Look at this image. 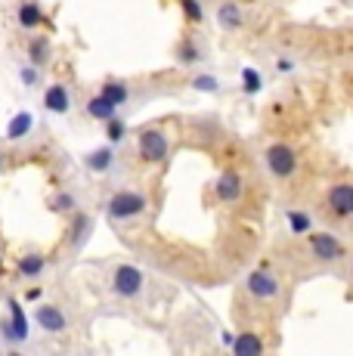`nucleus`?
I'll list each match as a JSON object with an SVG mask.
<instances>
[{
	"label": "nucleus",
	"mask_w": 353,
	"mask_h": 356,
	"mask_svg": "<svg viewBox=\"0 0 353 356\" xmlns=\"http://www.w3.org/2000/svg\"><path fill=\"white\" fill-rule=\"evenodd\" d=\"M180 10L192 25L205 22V6H202V0H180Z\"/></svg>",
	"instance_id": "obj_26"
},
{
	"label": "nucleus",
	"mask_w": 353,
	"mask_h": 356,
	"mask_svg": "<svg viewBox=\"0 0 353 356\" xmlns=\"http://www.w3.org/2000/svg\"><path fill=\"white\" fill-rule=\"evenodd\" d=\"M87 170H93V174H108V170L115 168V149H112V143L103 149H93V152H87Z\"/></svg>",
	"instance_id": "obj_12"
},
{
	"label": "nucleus",
	"mask_w": 353,
	"mask_h": 356,
	"mask_svg": "<svg viewBox=\"0 0 353 356\" xmlns=\"http://www.w3.org/2000/svg\"><path fill=\"white\" fill-rule=\"evenodd\" d=\"M229 347H233V353H239V356H257V353H263V341L257 338V334H251V332L236 334V338L229 341Z\"/></svg>",
	"instance_id": "obj_16"
},
{
	"label": "nucleus",
	"mask_w": 353,
	"mask_h": 356,
	"mask_svg": "<svg viewBox=\"0 0 353 356\" xmlns=\"http://www.w3.org/2000/svg\"><path fill=\"white\" fill-rule=\"evenodd\" d=\"M325 208L338 220H353V183L338 180L325 189Z\"/></svg>",
	"instance_id": "obj_7"
},
{
	"label": "nucleus",
	"mask_w": 353,
	"mask_h": 356,
	"mask_svg": "<svg viewBox=\"0 0 353 356\" xmlns=\"http://www.w3.org/2000/svg\"><path fill=\"white\" fill-rule=\"evenodd\" d=\"M0 266H3V257H0Z\"/></svg>",
	"instance_id": "obj_33"
},
{
	"label": "nucleus",
	"mask_w": 353,
	"mask_h": 356,
	"mask_svg": "<svg viewBox=\"0 0 353 356\" xmlns=\"http://www.w3.org/2000/svg\"><path fill=\"white\" fill-rule=\"evenodd\" d=\"M16 270H19V276H25V279H38L40 273L47 270V257L44 254H25V257H19Z\"/></svg>",
	"instance_id": "obj_18"
},
{
	"label": "nucleus",
	"mask_w": 353,
	"mask_h": 356,
	"mask_svg": "<svg viewBox=\"0 0 353 356\" xmlns=\"http://www.w3.org/2000/svg\"><path fill=\"white\" fill-rule=\"evenodd\" d=\"M87 115H90L93 121H106L108 118H115V115H118V106H115V102H108L103 93H97V97H90L87 99Z\"/></svg>",
	"instance_id": "obj_13"
},
{
	"label": "nucleus",
	"mask_w": 353,
	"mask_h": 356,
	"mask_svg": "<svg viewBox=\"0 0 353 356\" xmlns=\"http://www.w3.org/2000/svg\"><path fill=\"white\" fill-rule=\"evenodd\" d=\"M99 93H103V97L108 99V102H115V106H124V102L127 99H131V87H127L124 84V81H106V84H103V90H99Z\"/></svg>",
	"instance_id": "obj_19"
},
{
	"label": "nucleus",
	"mask_w": 353,
	"mask_h": 356,
	"mask_svg": "<svg viewBox=\"0 0 353 356\" xmlns=\"http://www.w3.org/2000/svg\"><path fill=\"white\" fill-rule=\"evenodd\" d=\"M50 208L56 211V214H74V208H78V198H74L72 193H59L50 202Z\"/></svg>",
	"instance_id": "obj_28"
},
{
	"label": "nucleus",
	"mask_w": 353,
	"mask_h": 356,
	"mask_svg": "<svg viewBox=\"0 0 353 356\" xmlns=\"http://www.w3.org/2000/svg\"><path fill=\"white\" fill-rule=\"evenodd\" d=\"M214 19H217V25H220V31L233 34L245 25V10H242L239 0H220L214 10Z\"/></svg>",
	"instance_id": "obj_9"
},
{
	"label": "nucleus",
	"mask_w": 353,
	"mask_h": 356,
	"mask_svg": "<svg viewBox=\"0 0 353 356\" xmlns=\"http://www.w3.org/2000/svg\"><path fill=\"white\" fill-rule=\"evenodd\" d=\"M90 229H93V220H90V217H84V214H78V217H74V248H81V245H84L87 242V238H90Z\"/></svg>",
	"instance_id": "obj_25"
},
{
	"label": "nucleus",
	"mask_w": 353,
	"mask_h": 356,
	"mask_svg": "<svg viewBox=\"0 0 353 356\" xmlns=\"http://www.w3.org/2000/svg\"><path fill=\"white\" fill-rule=\"evenodd\" d=\"M176 63L180 65H199V63H205V50H202L192 38H183L180 44H176Z\"/></svg>",
	"instance_id": "obj_14"
},
{
	"label": "nucleus",
	"mask_w": 353,
	"mask_h": 356,
	"mask_svg": "<svg viewBox=\"0 0 353 356\" xmlns=\"http://www.w3.org/2000/svg\"><path fill=\"white\" fill-rule=\"evenodd\" d=\"M0 168H3V152H0Z\"/></svg>",
	"instance_id": "obj_32"
},
{
	"label": "nucleus",
	"mask_w": 353,
	"mask_h": 356,
	"mask_svg": "<svg viewBox=\"0 0 353 356\" xmlns=\"http://www.w3.org/2000/svg\"><path fill=\"white\" fill-rule=\"evenodd\" d=\"M263 164H267L270 177L288 180V177H295V170H297V152L288 146V143H273V146H267V152H263Z\"/></svg>",
	"instance_id": "obj_5"
},
{
	"label": "nucleus",
	"mask_w": 353,
	"mask_h": 356,
	"mask_svg": "<svg viewBox=\"0 0 353 356\" xmlns=\"http://www.w3.org/2000/svg\"><path fill=\"white\" fill-rule=\"evenodd\" d=\"M31 130V115H16V118L10 121V127H6V136H10V140H22L25 134H28Z\"/></svg>",
	"instance_id": "obj_27"
},
{
	"label": "nucleus",
	"mask_w": 353,
	"mask_h": 356,
	"mask_svg": "<svg viewBox=\"0 0 353 356\" xmlns=\"http://www.w3.org/2000/svg\"><path fill=\"white\" fill-rule=\"evenodd\" d=\"M28 59H31V65H35V68H40L47 59H50V44H47V38H35V40H31Z\"/></svg>",
	"instance_id": "obj_23"
},
{
	"label": "nucleus",
	"mask_w": 353,
	"mask_h": 356,
	"mask_svg": "<svg viewBox=\"0 0 353 356\" xmlns=\"http://www.w3.org/2000/svg\"><path fill=\"white\" fill-rule=\"evenodd\" d=\"M347 279H350V285H353V260H350V270H347Z\"/></svg>",
	"instance_id": "obj_31"
},
{
	"label": "nucleus",
	"mask_w": 353,
	"mask_h": 356,
	"mask_svg": "<svg viewBox=\"0 0 353 356\" xmlns=\"http://www.w3.org/2000/svg\"><path fill=\"white\" fill-rule=\"evenodd\" d=\"M22 81H28V87H31V84H35V72H31V68H25V72H22Z\"/></svg>",
	"instance_id": "obj_30"
},
{
	"label": "nucleus",
	"mask_w": 353,
	"mask_h": 356,
	"mask_svg": "<svg viewBox=\"0 0 353 356\" xmlns=\"http://www.w3.org/2000/svg\"><path fill=\"white\" fill-rule=\"evenodd\" d=\"M44 108L53 115H65L72 108V93L65 84H50L44 93Z\"/></svg>",
	"instance_id": "obj_11"
},
{
	"label": "nucleus",
	"mask_w": 353,
	"mask_h": 356,
	"mask_svg": "<svg viewBox=\"0 0 353 356\" xmlns=\"http://www.w3.org/2000/svg\"><path fill=\"white\" fill-rule=\"evenodd\" d=\"M146 211H149V195L140 193V189H118V193L106 202V214H108V220H115V223L137 220Z\"/></svg>",
	"instance_id": "obj_1"
},
{
	"label": "nucleus",
	"mask_w": 353,
	"mask_h": 356,
	"mask_svg": "<svg viewBox=\"0 0 353 356\" xmlns=\"http://www.w3.org/2000/svg\"><path fill=\"white\" fill-rule=\"evenodd\" d=\"M307 245H310V257L316 264H341L347 257V248L344 242L335 236V232H307Z\"/></svg>",
	"instance_id": "obj_3"
},
{
	"label": "nucleus",
	"mask_w": 353,
	"mask_h": 356,
	"mask_svg": "<svg viewBox=\"0 0 353 356\" xmlns=\"http://www.w3.org/2000/svg\"><path fill=\"white\" fill-rule=\"evenodd\" d=\"M106 136H108V143H112V146H118V143L127 140V124L118 118V115L106 121Z\"/></svg>",
	"instance_id": "obj_24"
},
{
	"label": "nucleus",
	"mask_w": 353,
	"mask_h": 356,
	"mask_svg": "<svg viewBox=\"0 0 353 356\" xmlns=\"http://www.w3.org/2000/svg\"><path fill=\"white\" fill-rule=\"evenodd\" d=\"M350 81H353V78H350Z\"/></svg>",
	"instance_id": "obj_34"
},
{
	"label": "nucleus",
	"mask_w": 353,
	"mask_h": 356,
	"mask_svg": "<svg viewBox=\"0 0 353 356\" xmlns=\"http://www.w3.org/2000/svg\"><path fill=\"white\" fill-rule=\"evenodd\" d=\"M285 220H288L291 236H307V232H313V214H307V211H301V208L285 211Z\"/></svg>",
	"instance_id": "obj_15"
},
{
	"label": "nucleus",
	"mask_w": 353,
	"mask_h": 356,
	"mask_svg": "<svg viewBox=\"0 0 353 356\" xmlns=\"http://www.w3.org/2000/svg\"><path fill=\"white\" fill-rule=\"evenodd\" d=\"M16 19H19L22 29H38V25L44 22V13H40L38 3H22L19 6V13H16Z\"/></svg>",
	"instance_id": "obj_22"
},
{
	"label": "nucleus",
	"mask_w": 353,
	"mask_h": 356,
	"mask_svg": "<svg viewBox=\"0 0 353 356\" xmlns=\"http://www.w3.org/2000/svg\"><path fill=\"white\" fill-rule=\"evenodd\" d=\"M189 87L192 90H199V93H220V78H217L214 72H199V74H192V81H189Z\"/></svg>",
	"instance_id": "obj_21"
},
{
	"label": "nucleus",
	"mask_w": 353,
	"mask_h": 356,
	"mask_svg": "<svg viewBox=\"0 0 353 356\" xmlns=\"http://www.w3.org/2000/svg\"><path fill=\"white\" fill-rule=\"evenodd\" d=\"M245 294L251 300H261V304H267V300H276L282 291V282L276 273H270L267 266H257V270H251L245 276Z\"/></svg>",
	"instance_id": "obj_4"
},
{
	"label": "nucleus",
	"mask_w": 353,
	"mask_h": 356,
	"mask_svg": "<svg viewBox=\"0 0 353 356\" xmlns=\"http://www.w3.org/2000/svg\"><path fill=\"white\" fill-rule=\"evenodd\" d=\"M273 65H276V72H279V74H288V72H295V68H297V63L291 56H276Z\"/></svg>",
	"instance_id": "obj_29"
},
{
	"label": "nucleus",
	"mask_w": 353,
	"mask_h": 356,
	"mask_svg": "<svg viewBox=\"0 0 353 356\" xmlns=\"http://www.w3.org/2000/svg\"><path fill=\"white\" fill-rule=\"evenodd\" d=\"M263 87H267V78H263L257 68H242V90L248 93V97H257V93H263Z\"/></svg>",
	"instance_id": "obj_20"
},
{
	"label": "nucleus",
	"mask_w": 353,
	"mask_h": 356,
	"mask_svg": "<svg viewBox=\"0 0 353 356\" xmlns=\"http://www.w3.org/2000/svg\"><path fill=\"white\" fill-rule=\"evenodd\" d=\"M137 149H140V159L149 161V164H161L171 155V140L161 127H146L140 130L137 136Z\"/></svg>",
	"instance_id": "obj_6"
},
{
	"label": "nucleus",
	"mask_w": 353,
	"mask_h": 356,
	"mask_svg": "<svg viewBox=\"0 0 353 356\" xmlns=\"http://www.w3.org/2000/svg\"><path fill=\"white\" fill-rule=\"evenodd\" d=\"M35 319H38V325L50 334H63L65 328H69V316H65L56 304H40L35 310Z\"/></svg>",
	"instance_id": "obj_10"
},
{
	"label": "nucleus",
	"mask_w": 353,
	"mask_h": 356,
	"mask_svg": "<svg viewBox=\"0 0 353 356\" xmlns=\"http://www.w3.org/2000/svg\"><path fill=\"white\" fill-rule=\"evenodd\" d=\"M214 195L220 204H239L242 195H245V180H242L239 170H233V168L223 170L214 183Z\"/></svg>",
	"instance_id": "obj_8"
},
{
	"label": "nucleus",
	"mask_w": 353,
	"mask_h": 356,
	"mask_svg": "<svg viewBox=\"0 0 353 356\" xmlns=\"http://www.w3.org/2000/svg\"><path fill=\"white\" fill-rule=\"evenodd\" d=\"M10 328H13V338H16V344H19V341H28V319H25L22 304H19L16 298L10 300Z\"/></svg>",
	"instance_id": "obj_17"
},
{
	"label": "nucleus",
	"mask_w": 353,
	"mask_h": 356,
	"mask_svg": "<svg viewBox=\"0 0 353 356\" xmlns=\"http://www.w3.org/2000/svg\"><path fill=\"white\" fill-rule=\"evenodd\" d=\"M108 289H112V294H118L121 300H140L142 291H146V273L133 264H118L112 270Z\"/></svg>",
	"instance_id": "obj_2"
}]
</instances>
